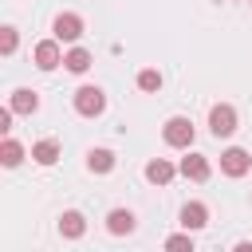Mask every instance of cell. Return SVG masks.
Instances as JSON below:
<instances>
[{
    "instance_id": "6da1fadb",
    "label": "cell",
    "mask_w": 252,
    "mask_h": 252,
    "mask_svg": "<svg viewBox=\"0 0 252 252\" xmlns=\"http://www.w3.org/2000/svg\"><path fill=\"white\" fill-rule=\"evenodd\" d=\"M193 134H197V130H193V122H189V118H181V114H177V118H169V122L161 126V138H165V146H173V150H189V146H193Z\"/></svg>"
},
{
    "instance_id": "7a4b0ae2",
    "label": "cell",
    "mask_w": 252,
    "mask_h": 252,
    "mask_svg": "<svg viewBox=\"0 0 252 252\" xmlns=\"http://www.w3.org/2000/svg\"><path fill=\"white\" fill-rule=\"evenodd\" d=\"M75 110H79L83 118H98V114L106 110V94H102L98 87H79V91H75Z\"/></svg>"
},
{
    "instance_id": "3957f363",
    "label": "cell",
    "mask_w": 252,
    "mask_h": 252,
    "mask_svg": "<svg viewBox=\"0 0 252 252\" xmlns=\"http://www.w3.org/2000/svg\"><path fill=\"white\" fill-rule=\"evenodd\" d=\"M209 130H213V138H232L236 134V110L228 102H217L209 110Z\"/></svg>"
},
{
    "instance_id": "277c9868",
    "label": "cell",
    "mask_w": 252,
    "mask_h": 252,
    "mask_svg": "<svg viewBox=\"0 0 252 252\" xmlns=\"http://www.w3.org/2000/svg\"><path fill=\"white\" fill-rule=\"evenodd\" d=\"M252 169V158H248V150H240V146H228L224 154H220V173L224 177H244Z\"/></svg>"
},
{
    "instance_id": "5b68a950",
    "label": "cell",
    "mask_w": 252,
    "mask_h": 252,
    "mask_svg": "<svg viewBox=\"0 0 252 252\" xmlns=\"http://www.w3.org/2000/svg\"><path fill=\"white\" fill-rule=\"evenodd\" d=\"M51 32H55V39L75 43V39L83 35V16H75V12H59V16H55V24H51Z\"/></svg>"
},
{
    "instance_id": "8992f818",
    "label": "cell",
    "mask_w": 252,
    "mask_h": 252,
    "mask_svg": "<svg viewBox=\"0 0 252 252\" xmlns=\"http://www.w3.org/2000/svg\"><path fill=\"white\" fill-rule=\"evenodd\" d=\"M59 63H63L59 39H39V43H35V67H39V71H55Z\"/></svg>"
},
{
    "instance_id": "52a82bcc",
    "label": "cell",
    "mask_w": 252,
    "mask_h": 252,
    "mask_svg": "<svg viewBox=\"0 0 252 252\" xmlns=\"http://www.w3.org/2000/svg\"><path fill=\"white\" fill-rule=\"evenodd\" d=\"M177 173H181V177H189V181H209L213 165H209V158H205V154H189V158H181Z\"/></svg>"
},
{
    "instance_id": "ba28073f",
    "label": "cell",
    "mask_w": 252,
    "mask_h": 252,
    "mask_svg": "<svg viewBox=\"0 0 252 252\" xmlns=\"http://www.w3.org/2000/svg\"><path fill=\"white\" fill-rule=\"evenodd\" d=\"M205 224H209V205L189 201V205L181 209V228H185V232H197V228H205Z\"/></svg>"
},
{
    "instance_id": "9c48e42d",
    "label": "cell",
    "mask_w": 252,
    "mask_h": 252,
    "mask_svg": "<svg viewBox=\"0 0 252 252\" xmlns=\"http://www.w3.org/2000/svg\"><path fill=\"white\" fill-rule=\"evenodd\" d=\"M173 173H177V165L165 161V158H150L146 161V181H154V185H169Z\"/></svg>"
},
{
    "instance_id": "30bf717a",
    "label": "cell",
    "mask_w": 252,
    "mask_h": 252,
    "mask_svg": "<svg viewBox=\"0 0 252 252\" xmlns=\"http://www.w3.org/2000/svg\"><path fill=\"white\" fill-rule=\"evenodd\" d=\"M106 228H110L114 236H130V232L138 228V220H134L130 209H110V213H106Z\"/></svg>"
},
{
    "instance_id": "8fae6325",
    "label": "cell",
    "mask_w": 252,
    "mask_h": 252,
    "mask_svg": "<svg viewBox=\"0 0 252 252\" xmlns=\"http://www.w3.org/2000/svg\"><path fill=\"white\" fill-rule=\"evenodd\" d=\"M8 106H12L16 114H35V110H39V94H35V91H28V87H20V91H12Z\"/></svg>"
},
{
    "instance_id": "7c38bea8",
    "label": "cell",
    "mask_w": 252,
    "mask_h": 252,
    "mask_svg": "<svg viewBox=\"0 0 252 252\" xmlns=\"http://www.w3.org/2000/svg\"><path fill=\"white\" fill-rule=\"evenodd\" d=\"M59 232H63L67 240H79V236L87 232V217H83V213H75V209H67V213L59 217Z\"/></svg>"
},
{
    "instance_id": "4fadbf2b",
    "label": "cell",
    "mask_w": 252,
    "mask_h": 252,
    "mask_svg": "<svg viewBox=\"0 0 252 252\" xmlns=\"http://www.w3.org/2000/svg\"><path fill=\"white\" fill-rule=\"evenodd\" d=\"M63 67H67L71 75H83V71L91 67V51H87V47H71V51L63 55Z\"/></svg>"
},
{
    "instance_id": "5bb4252c",
    "label": "cell",
    "mask_w": 252,
    "mask_h": 252,
    "mask_svg": "<svg viewBox=\"0 0 252 252\" xmlns=\"http://www.w3.org/2000/svg\"><path fill=\"white\" fill-rule=\"evenodd\" d=\"M32 158H35L39 165H55V161H59V142H51V138L35 142V146H32Z\"/></svg>"
},
{
    "instance_id": "9a60e30c",
    "label": "cell",
    "mask_w": 252,
    "mask_h": 252,
    "mask_svg": "<svg viewBox=\"0 0 252 252\" xmlns=\"http://www.w3.org/2000/svg\"><path fill=\"white\" fill-rule=\"evenodd\" d=\"M87 169L91 173H110L114 169V154L110 150H91L87 154Z\"/></svg>"
},
{
    "instance_id": "2e32d148",
    "label": "cell",
    "mask_w": 252,
    "mask_h": 252,
    "mask_svg": "<svg viewBox=\"0 0 252 252\" xmlns=\"http://www.w3.org/2000/svg\"><path fill=\"white\" fill-rule=\"evenodd\" d=\"M0 161H4L8 169H16V165L24 161V146H20L16 138H4V146H0Z\"/></svg>"
},
{
    "instance_id": "e0dca14e",
    "label": "cell",
    "mask_w": 252,
    "mask_h": 252,
    "mask_svg": "<svg viewBox=\"0 0 252 252\" xmlns=\"http://www.w3.org/2000/svg\"><path fill=\"white\" fill-rule=\"evenodd\" d=\"M138 91H146V94H154V91H161V71H154V67H146V71H138Z\"/></svg>"
},
{
    "instance_id": "ac0fdd59",
    "label": "cell",
    "mask_w": 252,
    "mask_h": 252,
    "mask_svg": "<svg viewBox=\"0 0 252 252\" xmlns=\"http://www.w3.org/2000/svg\"><path fill=\"white\" fill-rule=\"evenodd\" d=\"M165 252H193L189 232H173V236H165Z\"/></svg>"
},
{
    "instance_id": "d6986e66",
    "label": "cell",
    "mask_w": 252,
    "mask_h": 252,
    "mask_svg": "<svg viewBox=\"0 0 252 252\" xmlns=\"http://www.w3.org/2000/svg\"><path fill=\"white\" fill-rule=\"evenodd\" d=\"M0 51H4V55L16 51V28H4V35H0Z\"/></svg>"
},
{
    "instance_id": "ffe728a7",
    "label": "cell",
    "mask_w": 252,
    "mask_h": 252,
    "mask_svg": "<svg viewBox=\"0 0 252 252\" xmlns=\"http://www.w3.org/2000/svg\"><path fill=\"white\" fill-rule=\"evenodd\" d=\"M12 114H16V110H12V106H4V110H0V130H4V134H8V130H12Z\"/></svg>"
},
{
    "instance_id": "44dd1931",
    "label": "cell",
    "mask_w": 252,
    "mask_h": 252,
    "mask_svg": "<svg viewBox=\"0 0 252 252\" xmlns=\"http://www.w3.org/2000/svg\"><path fill=\"white\" fill-rule=\"evenodd\" d=\"M232 252H252V240H240V244H236Z\"/></svg>"
}]
</instances>
